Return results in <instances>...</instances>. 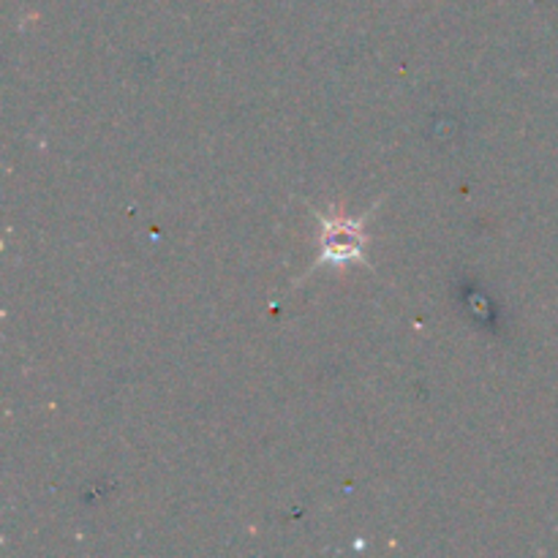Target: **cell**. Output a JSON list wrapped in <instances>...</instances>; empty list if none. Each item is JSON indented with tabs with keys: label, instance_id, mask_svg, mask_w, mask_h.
<instances>
[{
	"label": "cell",
	"instance_id": "6da1fadb",
	"mask_svg": "<svg viewBox=\"0 0 558 558\" xmlns=\"http://www.w3.org/2000/svg\"><path fill=\"white\" fill-rule=\"evenodd\" d=\"M322 218V256L316 267L325 265H343V262L363 259L365 248V229L371 213L363 218ZM314 267V270H316Z\"/></svg>",
	"mask_w": 558,
	"mask_h": 558
}]
</instances>
